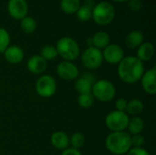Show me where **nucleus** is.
I'll list each match as a JSON object with an SVG mask.
<instances>
[{
    "label": "nucleus",
    "instance_id": "nucleus-10",
    "mask_svg": "<svg viewBox=\"0 0 156 155\" xmlns=\"http://www.w3.org/2000/svg\"><path fill=\"white\" fill-rule=\"evenodd\" d=\"M101 52L103 61H106L112 65H118L125 57L123 48L116 43H111L104 49H102Z\"/></svg>",
    "mask_w": 156,
    "mask_h": 155
},
{
    "label": "nucleus",
    "instance_id": "nucleus-9",
    "mask_svg": "<svg viewBox=\"0 0 156 155\" xmlns=\"http://www.w3.org/2000/svg\"><path fill=\"white\" fill-rule=\"evenodd\" d=\"M56 70L58 76L65 81L75 80L80 76L79 68L72 61L62 60L58 64Z\"/></svg>",
    "mask_w": 156,
    "mask_h": 155
},
{
    "label": "nucleus",
    "instance_id": "nucleus-28",
    "mask_svg": "<svg viewBox=\"0 0 156 155\" xmlns=\"http://www.w3.org/2000/svg\"><path fill=\"white\" fill-rule=\"evenodd\" d=\"M10 46V35L8 31L0 26V53H4L5 50Z\"/></svg>",
    "mask_w": 156,
    "mask_h": 155
},
{
    "label": "nucleus",
    "instance_id": "nucleus-20",
    "mask_svg": "<svg viewBox=\"0 0 156 155\" xmlns=\"http://www.w3.org/2000/svg\"><path fill=\"white\" fill-rule=\"evenodd\" d=\"M154 46L151 42H144L137 49V56L142 62L149 61L154 55Z\"/></svg>",
    "mask_w": 156,
    "mask_h": 155
},
{
    "label": "nucleus",
    "instance_id": "nucleus-25",
    "mask_svg": "<svg viewBox=\"0 0 156 155\" xmlns=\"http://www.w3.org/2000/svg\"><path fill=\"white\" fill-rule=\"evenodd\" d=\"M39 55L46 60V61H51L54 60L58 57V52L55 48V46L52 45H45L41 48Z\"/></svg>",
    "mask_w": 156,
    "mask_h": 155
},
{
    "label": "nucleus",
    "instance_id": "nucleus-18",
    "mask_svg": "<svg viewBox=\"0 0 156 155\" xmlns=\"http://www.w3.org/2000/svg\"><path fill=\"white\" fill-rule=\"evenodd\" d=\"M144 33L140 30H132L130 31L127 36L125 37V45L128 48L130 49H134L138 48L143 43H144Z\"/></svg>",
    "mask_w": 156,
    "mask_h": 155
},
{
    "label": "nucleus",
    "instance_id": "nucleus-6",
    "mask_svg": "<svg viewBox=\"0 0 156 155\" xmlns=\"http://www.w3.org/2000/svg\"><path fill=\"white\" fill-rule=\"evenodd\" d=\"M129 115L125 111H112L105 117V125L112 132H123L127 129Z\"/></svg>",
    "mask_w": 156,
    "mask_h": 155
},
{
    "label": "nucleus",
    "instance_id": "nucleus-12",
    "mask_svg": "<svg viewBox=\"0 0 156 155\" xmlns=\"http://www.w3.org/2000/svg\"><path fill=\"white\" fill-rule=\"evenodd\" d=\"M95 81H96V79L92 73L88 72V71L83 72L75 79V83H74L75 90L79 94L90 93L91 92V89Z\"/></svg>",
    "mask_w": 156,
    "mask_h": 155
},
{
    "label": "nucleus",
    "instance_id": "nucleus-11",
    "mask_svg": "<svg viewBox=\"0 0 156 155\" xmlns=\"http://www.w3.org/2000/svg\"><path fill=\"white\" fill-rule=\"evenodd\" d=\"M6 9L13 19L21 20L27 16L28 4L27 0H8Z\"/></svg>",
    "mask_w": 156,
    "mask_h": 155
},
{
    "label": "nucleus",
    "instance_id": "nucleus-16",
    "mask_svg": "<svg viewBox=\"0 0 156 155\" xmlns=\"http://www.w3.org/2000/svg\"><path fill=\"white\" fill-rule=\"evenodd\" d=\"M51 145L59 151H64L69 147V137L62 131H56L50 136Z\"/></svg>",
    "mask_w": 156,
    "mask_h": 155
},
{
    "label": "nucleus",
    "instance_id": "nucleus-8",
    "mask_svg": "<svg viewBox=\"0 0 156 155\" xmlns=\"http://www.w3.org/2000/svg\"><path fill=\"white\" fill-rule=\"evenodd\" d=\"M80 59L83 66L90 70H94L99 69L103 63V57H102L101 50L94 48L93 46L88 47L82 52Z\"/></svg>",
    "mask_w": 156,
    "mask_h": 155
},
{
    "label": "nucleus",
    "instance_id": "nucleus-33",
    "mask_svg": "<svg viewBox=\"0 0 156 155\" xmlns=\"http://www.w3.org/2000/svg\"><path fill=\"white\" fill-rule=\"evenodd\" d=\"M61 155H82L80 150H77V149H74V148H71V147H69L67 148L66 150L62 151V153Z\"/></svg>",
    "mask_w": 156,
    "mask_h": 155
},
{
    "label": "nucleus",
    "instance_id": "nucleus-26",
    "mask_svg": "<svg viewBox=\"0 0 156 155\" xmlns=\"http://www.w3.org/2000/svg\"><path fill=\"white\" fill-rule=\"evenodd\" d=\"M94 100H95V99H94L93 95L91 94V92L79 94V96H78V104L82 109L90 108L93 105Z\"/></svg>",
    "mask_w": 156,
    "mask_h": 155
},
{
    "label": "nucleus",
    "instance_id": "nucleus-3",
    "mask_svg": "<svg viewBox=\"0 0 156 155\" xmlns=\"http://www.w3.org/2000/svg\"><path fill=\"white\" fill-rule=\"evenodd\" d=\"M58 56L63 60L74 61L80 54V48L78 42L70 37H62L58 39L55 46Z\"/></svg>",
    "mask_w": 156,
    "mask_h": 155
},
{
    "label": "nucleus",
    "instance_id": "nucleus-22",
    "mask_svg": "<svg viewBox=\"0 0 156 155\" xmlns=\"http://www.w3.org/2000/svg\"><path fill=\"white\" fill-rule=\"evenodd\" d=\"M80 5V0H60L59 7L65 14L73 15L76 14Z\"/></svg>",
    "mask_w": 156,
    "mask_h": 155
},
{
    "label": "nucleus",
    "instance_id": "nucleus-5",
    "mask_svg": "<svg viewBox=\"0 0 156 155\" xmlns=\"http://www.w3.org/2000/svg\"><path fill=\"white\" fill-rule=\"evenodd\" d=\"M91 94L95 100L101 102H109L116 96V88L109 79L96 80L91 89Z\"/></svg>",
    "mask_w": 156,
    "mask_h": 155
},
{
    "label": "nucleus",
    "instance_id": "nucleus-7",
    "mask_svg": "<svg viewBox=\"0 0 156 155\" xmlns=\"http://www.w3.org/2000/svg\"><path fill=\"white\" fill-rule=\"evenodd\" d=\"M35 89L37 94L39 97L44 99L51 98L55 95L57 91L56 79L51 75L43 74L39 76V78L37 79Z\"/></svg>",
    "mask_w": 156,
    "mask_h": 155
},
{
    "label": "nucleus",
    "instance_id": "nucleus-30",
    "mask_svg": "<svg viewBox=\"0 0 156 155\" xmlns=\"http://www.w3.org/2000/svg\"><path fill=\"white\" fill-rule=\"evenodd\" d=\"M128 5L132 11L138 12L143 8V2H142V0H129Z\"/></svg>",
    "mask_w": 156,
    "mask_h": 155
},
{
    "label": "nucleus",
    "instance_id": "nucleus-13",
    "mask_svg": "<svg viewBox=\"0 0 156 155\" xmlns=\"http://www.w3.org/2000/svg\"><path fill=\"white\" fill-rule=\"evenodd\" d=\"M142 87L144 90L150 95H154L156 93V68L153 67L152 69L144 71L141 80Z\"/></svg>",
    "mask_w": 156,
    "mask_h": 155
},
{
    "label": "nucleus",
    "instance_id": "nucleus-1",
    "mask_svg": "<svg viewBox=\"0 0 156 155\" xmlns=\"http://www.w3.org/2000/svg\"><path fill=\"white\" fill-rule=\"evenodd\" d=\"M117 73L120 79L126 84H135L144 73V64L136 56H127L118 64Z\"/></svg>",
    "mask_w": 156,
    "mask_h": 155
},
{
    "label": "nucleus",
    "instance_id": "nucleus-32",
    "mask_svg": "<svg viewBox=\"0 0 156 155\" xmlns=\"http://www.w3.org/2000/svg\"><path fill=\"white\" fill-rule=\"evenodd\" d=\"M127 155H152L146 149L140 147V148H136V147H132L129 152L126 153Z\"/></svg>",
    "mask_w": 156,
    "mask_h": 155
},
{
    "label": "nucleus",
    "instance_id": "nucleus-4",
    "mask_svg": "<svg viewBox=\"0 0 156 155\" xmlns=\"http://www.w3.org/2000/svg\"><path fill=\"white\" fill-rule=\"evenodd\" d=\"M115 17V7L109 1H101L96 3L91 18L99 26L110 25Z\"/></svg>",
    "mask_w": 156,
    "mask_h": 155
},
{
    "label": "nucleus",
    "instance_id": "nucleus-14",
    "mask_svg": "<svg viewBox=\"0 0 156 155\" xmlns=\"http://www.w3.org/2000/svg\"><path fill=\"white\" fill-rule=\"evenodd\" d=\"M27 68L30 73L34 75H40L47 70L48 61H46L40 55H34L27 60Z\"/></svg>",
    "mask_w": 156,
    "mask_h": 155
},
{
    "label": "nucleus",
    "instance_id": "nucleus-29",
    "mask_svg": "<svg viewBox=\"0 0 156 155\" xmlns=\"http://www.w3.org/2000/svg\"><path fill=\"white\" fill-rule=\"evenodd\" d=\"M131 143H132V147L140 148V147H143L144 145L145 139L142 135V133L141 134L131 135Z\"/></svg>",
    "mask_w": 156,
    "mask_h": 155
},
{
    "label": "nucleus",
    "instance_id": "nucleus-31",
    "mask_svg": "<svg viewBox=\"0 0 156 155\" xmlns=\"http://www.w3.org/2000/svg\"><path fill=\"white\" fill-rule=\"evenodd\" d=\"M127 105H128V100L124 98H120L115 102V109H116V111L126 112Z\"/></svg>",
    "mask_w": 156,
    "mask_h": 155
},
{
    "label": "nucleus",
    "instance_id": "nucleus-21",
    "mask_svg": "<svg viewBox=\"0 0 156 155\" xmlns=\"http://www.w3.org/2000/svg\"><path fill=\"white\" fill-rule=\"evenodd\" d=\"M144 122L140 116H133L129 119L128 126V133L130 135H135V134H141L144 129Z\"/></svg>",
    "mask_w": 156,
    "mask_h": 155
},
{
    "label": "nucleus",
    "instance_id": "nucleus-34",
    "mask_svg": "<svg viewBox=\"0 0 156 155\" xmlns=\"http://www.w3.org/2000/svg\"><path fill=\"white\" fill-rule=\"evenodd\" d=\"M113 2H115V3H126V2H128L129 0H112Z\"/></svg>",
    "mask_w": 156,
    "mask_h": 155
},
{
    "label": "nucleus",
    "instance_id": "nucleus-2",
    "mask_svg": "<svg viewBox=\"0 0 156 155\" xmlns=\"http://www.w3.org/2000/svg\"><path fill=\"white\" fill-rule=\"evenodd\" d=\"M107 150L114 155L126 154L132 148L131 135L126 132H112L105 140Z\"/></svg>",
    "mask_w": 156,
    "mask_h": 155
},
{
    "label": "nucleus",
    "instance_id": "nucleus-24",
    "mask_svg": "<svg viewBox=\"0 0 156 155\" xmlns=\"http://www.w3.org/2000/svg\"><path fill=\"white\" fill-rule=\"evenodd\" d=\"M37 26V23L33 16H27L20 20V28L26 34L33 33Z\"/></svg>",
    "mask_w": 156,
    "mask_h": 155
},
{
    "label": "nucleus",
    "instance_id": "nucleus-19",
    "mask_svg": "<svg viewBox=\"0 0 156 155\" xmlns=\"http://www.w3.org/2000/svg\"><path fill=\"white\" fill-rule=\"evenodd\" d=\"M91 42L92 46L100 50L104 49L108 45L111 44V37L110 35L105 31H97L92 37H91Z\"/></svg>",
    "mask_w": 156,
    "mask_h": 155
},
{
    "label": "nucleus",
    "instance_id": "nucleus-17",
    "mask_svg": "<svg viewBox=\"0 0 156 155\" xmlns=\"http://www.w3.org/2000/svg\"><path fill=\"white\" fill-rule=\"evenodd\" d=\"M96 3L94 0H85L82 5H80V8L76 12L77 17L81 22H88L92 16V10L95 6Z\"/></svg>",
    "mask_w": 156,
    "mask_h": 155
},
{
    "label": "nucleus",
    "instance_id": "nucleus-15",
    "mask_svg": "<svg viewBox=\"0 0 156 155\" xmlns=\"http://www.w3.org/2000/svg\"><path fill=\"white\" fill-rule=\"evenodd\" d=\"M5 60L13 65L19 64L25 58V52L23 48L17 45H10L4 52Z\"/></svg>",
    "mask_w": 156,
    "mask_h": 155
},
{
    "label": "nucleus",
    "instance_id": "nucleus-23",
    "mask_svg": "<svg viewBox=\"0 0 156 155\" xmlns=\"http://www.w3.org/2000/svg\"><path fill=\"white\" fill-rule=\"evenodd\" d=\"M144 109V102L139 100V99H133L130 101H128L127 109H126V113L129 115L133 116H138L143 112Z\"/></svg>",
    "mask_w": 156,
    "mask_h": 155
},
{
    "label": "nucleus",
    "instance_id": "nucleus-27",
    "mask_svg": "<svg viewBox=\"0 0 156 155\" xmlns=\"http://www.w3.org/2000/svg\"><path fill=\"white\" fill-rule=\"evenodd\" d=\"M85 143V136L80 132H74L70 137H69V145H71V148L80 150V148L83 147Z\"/></svg>",
    "mask_w": 156,
    "mask_h": 155
}]
</instances>
